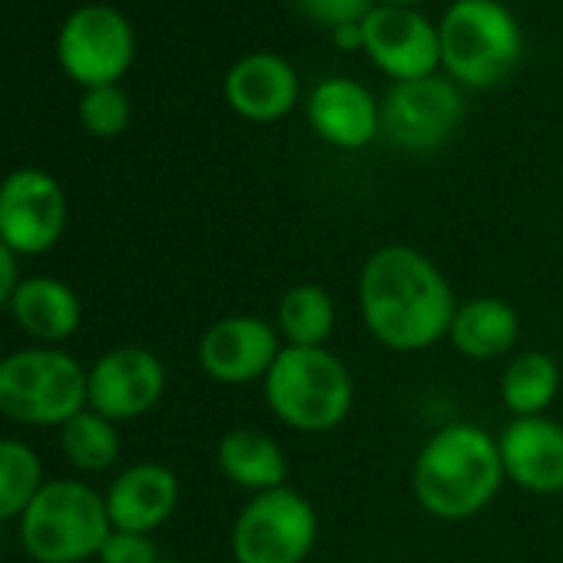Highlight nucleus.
I'll list each match as a JSON object with an SVG mask.
<instances>
[{
	"mask_svg": "<svg viewBox=\"0 0 563 563\" xmlns=\"http://www.w3.org/2000/svg\"><path fill=\"white\" fill-rule=\"evenodd\" d=\"M358 312L382 349L415 355L448 339L457 302L434 258L415 245L388 242L362 265Z\"/></svg>",
	"mask_w": 563,
	"mask_h": 563,
	"instance_id": "nucleus-1",
	"label": "nucleus"
},
{
	"mask_svg": "<svg viewBox=\"0 0 563 563\" xmlns=\"http://www.w3.org/2000/svg\"><path fill=\"white\" fill-rule=\"evenodd\" d=\"M504 481L497 438L471 421H451L438 428L421 444L411 467L418 507L448 523H461L487 510Z\"/></svg>",
	"mask_w": 563,
	"mask_h": 563,
	"instance_id": "nucleus-2",
	"label": "nucleus"
},
{
	"mask_svg": "<svg viewBox=\"0 0 563 563\" xmlns=\"http://www.w3.org/2000/svg\"><path fill=\"white\" fill-rule=\"evenodd\" d=\"M438 37L441 67L457 87H500L523 60V31L504 0H451Z\"/></svg>",
	"mask_w": 563,
	"mask_h": 563,
	"instance_id": "nucleus-3",
	"label": "nucleus"
},
{
	"mask_svg": "<svg viewBox=\"0 0 563 563\" xmlns=\"http://www.w3.org/2000/svg\"><path fill=\"white\" fill-rule=\"evenodd\" d=\"M262 391L268 411L299 434L335 431L355 405L352 372L329 349L286 345L268 368Z\"/></svg>",
	"mask_w": 563,
	"mask_h": 563,
	"instance_id": "nucleus-4",
	"label": "nucleus"
},
{
	"mask_svg": "<svg viewBox=\"0 0 563 563\" xmlns=\"http://www.w3.org/2000/svg\"><path fill=\"white\" fill-rule=\"evenodd\" d=\"M113 523L107 497L84 481H44L21 517V543L37 563H84L93 560Z\"/></svg>",
	"mask_w": 563,
	"mask_h": 563,
	"instance_id": "nucleus-5",
	"label": "nucleus"
},
{
	"mask_svg": "<svg viewBox=\"0 0 563 563\" xmlns=\"http://www.w3.org/2000/svg\"><path fill=\"white\" fill-rule=\"evenodd\" d=\"M87 408V368L60 349H24L0 362V415L64 428Z\"/></svg>",
	"mask_w": 563,
	"mask_h": 563,
	"instance_id": "nucleus-6",
	"label": "nucleus"
},
{
	"mask_svg": "<svg viewBox=\"0 0 563 563\" xmlns=\"http://www.w3.org/2000/svg\"><path fill=\"white\" fill-rule=\"evenodd\" d=\"M319 540V510L296 487L252 494L232 520L235 563H302Z\"/></svg>",
	"mask_w": 563,
	"mask_h": 563,
	"instance_id": "nucleus-7",
	"label": "nucleus"
},
{
	"mask_svg": "<svg viewBox=\"0 0 563 563\" xmlns=\"http://www.w3.org/2000/svg\"><path fill=\"white\" fill-rule=\"evenodd\" d=\"M467 100L451 77L391 84L382 97V136L401 153H434L461 130Z\"/></svg>",
	"mask_w": 563,
	"mask_h": 563,
	"instance_id": "nucleus-8",
	"label": "nucleus"
},
{
	"mask_svg": "<svg viewBox=\"0 0 563 563\" xmlns=\"http://www.w3.org/2000/svg\"><path fill=\"white\" fill-rule=\"evenodd\" d=\"M57 57L64 74L84 90L113 87L133 67L136 37L130 21L117 8L87 4L64 21L57 37Z\"/></svg>",
	"mask_w": 563,
	"mask_h": 563,
	"instance_id": "nucleus-9",
	"label": "nucleus"
},
{
	"mask_svg": "<svg viewBox=\"0 0 563 563\" xmlns=\"http://www.w3.org/2000/svg\"><path fill=\"white\" fill-rule=\"evenodd\" d=\"M64 229L67 192L51 173L24 166L0 183V242L18 258L51 252Z\"/></svg>",
	"mask_w": 563,
	"mask_h": 563,
	"instance_id": "nucleus-10",
	"label": "nucleus"
},
{
	"mask_svg": "<svg viewBox=\"0 0 563 563\" xmlns=\"http://www.w3.org/2000/svg\"><path fill=\"white\" fill-rule=\"evenodd\" d=\"M166 391V368L159 355L140 345H120L97 358L87 372V408L110 421L143 418Z\"/></svg>",
	"mask_w": 563,
	"mask_h": 563,
	"instance_id": "nucleus-11",
	"label": "nucleus"
},
{
	"mask_svg": "<svg viewBox=\"0 0 563 563\" xmlns=\"http://www.w3.org/2000/svg\"><path fill=\"white\" fill-rule=\"evenodd\" d=\"M365 57L391 80H421L434 77L441 67V37L415 8H375L365 21Z\"/></svg>",
	"mask_w": 563,
	"mask_h": 563,
	"instance_id": "nucleus-12",
	"label": "nucleus"
},
{
	"mask_svg": "<svg viewBox=\"0 0 563 563\" xmlns=\"http://www.w3.org/2000/svg\"><path fill=\"white\" fill-rule=\"evenodd\" d=\"M286 349L278 329L262 316H225L199 339V368L216 385H252L265 382L278 352Z\"/></svg>",
	"mask_w": 563,
	"mask_h": 563,
	"instance_id": "nucleus-13",
	"label": "nucleus"
},
{
	"mask_svg": "<svg viewBox=\"0 0 563 563\" xmlns=\"http://www.w3.org/2000/svg\"><path fill=\"white\" fill-rule=\"evenodd\" d=\"M222 93L235 117L249 123H275L296 110L302 97V84L286 57L255 51L229 67Z\"/></svg>",
	"mask_w": 563,
	"mask_h": 563,
	"instance_id": "nucleus-14",
	"label": "nucleus"
},
{
	"mask_svg": "<svg viewBox=\"0 0 563 563\" xmlns=\"http://www.w3.org/2000/svg\"><path fill=\"white\" fill-rule=\"evenodd\" d=\"M500 464L504 477L527 494H563V424L537 415L514 418L500 434Z\"/></svg>",
	"mask_w": 563,
	"mask_h": 563,
	"instance_id": "nucleus-15",
	"label": "nucleus"
},
{
	"mask_svg": "<svg viewBox=\"0 0 563 563\" xmlns=\"http://www.w3.org/2000/svg\"><path fill=\"white\" fill-rule=\"evenodd\" d=\"M312 133L335 150H365L382 136V103L352 77H329L306 100Z\"/></svg>",
	"mask_w": 563,
	"mask_h": 563,
	"instance_id": "nucleus-16",
	"label": "nucleus"
},
{
	"mask_svg": "<svg viewBox=\"0 0 563 563\" xmlns=\"http://www.w3.org/2000/svg\"><path fill=\"white\" fill-rule=\"evenodd\" d=\"M103 497L113 530L153 533L173 517L179 504V477L166 464L143 461L117 474Z\"/></svg>",
	"mask_w": 563,
	"mask_h": 563,
	"instance_id": "nucleus-17",
	"label": "nucleus"
},
{
	"mask_svg": "<svg viewBox=\"0 0 563 563\" xmlns=\"http://www.w3.org/2000/svg\"><path fill=\"white\" fill-rule=\"evenodd\" d=\"M216 464L229 484L249 494L286 487L289 457L275 438L255 428H232L216 444Z\"/></svg>",
	"mask_w": 563,
	"mask_h": 563,
	"instance_id": "nucleus-18",
	"label": "nucleus"
},
{
	"mask_svg": "<svg viewBox=\"0 0 563 563\" xmlns=\"http://www.w3.org/2000/svg\"><path fill=\"white\" fill-rule=\"evenodd\" d=\"M8 309L14 312L18 325L37 342H64L80 329V319H84V306L77 292L67 282L51 278V275L21 278V286Z\"/></svg>",
	"mask_w": 563,
	"mask_h": 563,
	"instance_id": "nucleus-19",
	"label": "nucleus"
},
{
	"mask_svg": "<svg viewBox=\"0 0 563 563\" xmlns=\"http://www.w3.org/2000/svg\"><path fill=\"white\" fill-rule=\"evenodd\" d=\"M517 339L520 319L514 306L494 296L461 302L448 329V342L454 345V352H461L471 362H497L514 352Z\"/></svg>",
	"mask_w": 563,
	"mask_h": 563,
	"instance_id": "nucleus-20",
	"label": "nucleus"
},
{
	"mask_svg": "<svg viewBox=\"0 0 563 563\" xmlns=\"http://www.w3.org/2000/svg\"><path fill=\"white\" fill-rule=\"evenodd\" d=\"M335 322H339L335 302L322 286H316V282L292 286L286 296L278 299L275 329H278L282 345L325 349L332 332H335Z\"/></svg>",
	"mask_w": 563,
	"mask_h": 563,
	"instance_id": "nucleus-21",
	"label": "nucleus"
},
{
	"mask_svg": "<svg viewBox=\"0 0 563 563\" xmlns=\"http://www.w3.org/2000/svg\"><path fill=\"white\" fill-rule=\"evenodd\" d=\"M560 365L547 352H520L500 375V401L514 418L547 415L560 395Z\"/></svg>",
	"mask_w": 563,
	"mask_h": 563,
	"instance_id": "nucleus-22",
	"label": "nucleus"
},
{
	"mask_svg": "<svg viewBox=\"0 0 563 563\" xmlns=\"http://www.w3.org/2000/svg\"><path fill=\"white\" fill-rule=\"evenodd\" d=\"M60 448L74 467L107 471L117 464V457L123 451V438L117 431V421L97 415L93 408H84L60 428Z\"/></svg>",
	"mask_w": 563,
	"mask_h": 563,
	"instance_id": "nucleus-23",
	"label": "nucleus"
},
{
	"mask_svg": "<svg viewBox=\"0 0 563 563\" xmlns=\"http://www.w3.org/2000/svg\"><path fill=\"white\" fill-rule=\"evenodd\" d=\"M44 487V464L37 451L18 438H0V523L21 520Z\"/></svg>",
	"mask_w": 563,
	"mask_h": 563,
	"instance_id": "nucleus-24",
	"label": "nucleus"
},
{
	"mask_svg": "<svg viewBox=\"0 0 563 563\" xmlns=\"http://www.w3.org/2000/svg\"><path fill=\"white\" fill-rule=\"evenodd\" d=\"M80 123L97 140H113L130 126V97L113 87H93L80 100Z\"/></svg>",
	"mask_w": 563,
	"mask_h": 563,
	"instance_id": "nucleus-25",
	"label": "nucleus"
},
{
	"mask_svg": "<svg viewBox=\"0 0 563 563\" xmlns=\"http://www.w3.org/2000/svg\"><path fill=\"white\" fill-rule=\"evenodd\" d=\"M292 8L316 27L335 31L342 24H362L375 11V0H292Z\"/></svg>",
	"mask_w": 563,
	"mask_h": 563,
	"instance_id": "nucleus-26",
	"label": "nucleus"
},
{
	"mask_svg": "<svg viewBox=\"0 0 563 563\" xmlns=\"http://www.w3.org/2000/svg\"><path fill=\"white\" fill-rule=\"evenodd\" d=\"M97 560L100 563H159V550L150 533L110 530Z\"/></svg>",
	"mask_w": 563,
	"mask_h": 563,
	"instance_id": "nucleus-27",
	"label": "nucleus"
},
{
	"mask_svg": "<svg viewBox=\"0 0 563 563\" xmlns=\"http://www.w3.org/2000/svg\"><path fill=\"white\" fill-rule=\"evenodd\" d=\"M21 286V272H18V255L0 242V309L11 306L14 292Z\"/></svg>",
	"mask_w": 563,
	"mask_h": 563,
	"instance_id": "nucleus-28",
	"label": "nucleus"
},
{
	"mask_svg": "<svg viewBox=\"0 0 563 563\" xmlns=\"http://www.w3.org/2000/svg\"><path fill=\"white\" fill-rule=\"evenodd\" d=\"M335 51L342 54H355V51H365V27L362 24H342L335 31H329Z\"/></svg>",
	"mask_w": 563,
	"mask_h": 563,
	"instance_id": "nucleus-29",
	"label": "nucleus"
},
{
	"mask_svg": "<svg viewBox=\"0 0 563 563\" xmlns=\"http://www.w3.org/2000/svg\"><path fill=\"white\" fill-rule=\"evenodd\" d=\"M418 4H424V0H375V8H415L418 11Z\"/></svg>",
	"mask_w": 563,
	"mask_h": 563,
	"instance_id": "nucleus-30",
	"label": "nucleus"
},
{
	"mask_svg": "<svg viewBox=\"0 0 563 563\" xmlns=\"http://www.w3.org/2000/svg\"><path fill=\"white\" fill-rule=\"evenodd\" d=\"M159 563H179V560H166V556H159Z\"/></svg>",
	"mask_w": 563,
	"mask_h": 563,
	"instance_id": "nucleus-31",
	"label": "nucleus"
},
{
	"mask_svg": "<svg viewBox=\"0 0 563 563\" xmlns=\"http://www.w3.org/2000/svg\"><path fill=\"white\" fill-rule=\"evenodd\" d=\"M0 362H4V358H0Z\"/></svg>",
	"mask_w": 563,
	"mask_h": 563,
	"instance_id": "nucleus-32",
	"label": "nucleus"
}]
</instances>
